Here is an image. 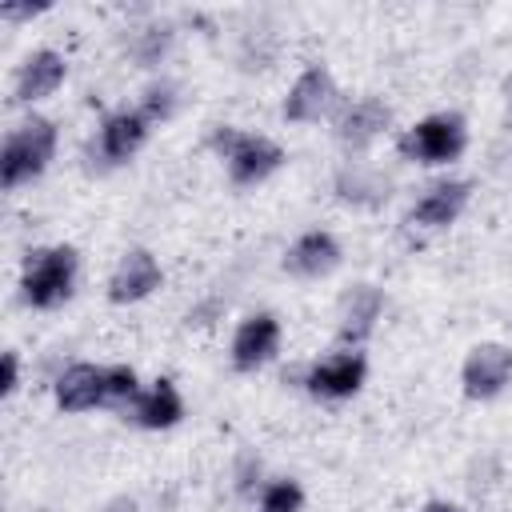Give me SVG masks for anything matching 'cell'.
Here are the masks:
<instances>
[{
  "label": "cell",
  "mask_w": 512,
  "mask_h": 512,
  "mask_svg": "<svg viewBox=\"0 0 512 512\" xmlns=\"http://www.w3.org/2000/svg\"><path fill=\"white\" fill-rule=\"evenodd\" d=\"M104 404V368L96 364H72L56 380V408L60 412H88Z\"/></svg>",
  "instance_id": "cell-16"
},
{
  "label": "cell",
  "mask_w": 512,
  "mask_h": 512,
  "mask_svg": "<svg viewBox=\"0 0 512 512\" xmlns=\"http://www.w3.org/2000/svg\"><path fill=\"white\" fill-rule=\"evenodd\" d=\"M460 380H464V396H472V400L500 396L508 388V380H512V348H504V344H476L468 352V360H464Z\"/></svg>",
  "instance_id": "cell-6"
},
{
  "label": "cell",
  "mask_w": 512,
  "mask_h": 512,
  "mask_svg": "<svg viewBox=\"0 0 512 512\" xmlns=\"http://www.w3.org/2000/svg\"><path fill=\"white\" fill-rule=\"evenodd\" d=\"M64 76H68L64 56L52 52V48H40V52H32V56L20 64L16 84H12V100H16V104H36V100L52 96V92L64 84Z\"/></svg>",
  "instance_id": "cell-10"
},
{
  "label": "cell",
  "mask_w": 512,
  "mask_h": 512,
  "mask_svg": "<svg viewBox=\"0 0 512 512\" xmlns=\"http://www.w3.org/2000/svg\"><path fill=\"white\" fill-rule=\"evenodd\" d=\"M300 504H304V488L296 480H272L264 484L256 512H300Z\"/></svg>",
  "instance_id": "cell-20"
},
{
  "label": "cell",
  "mask_w": 512,
  "mask_h": 512,
  "mask_svg": "<svg viewBox=\"0 0 512 512\" xmlns=\"http://www.w3.org/2000/svg\"><path fill=\"white\" fill-rule=\"evenodd\" d=\"M144 136H148V120H144V112H140V108H132V112L124 108V112L104 116L96 152H100L104 164H124V160L136 156V148L144 144Z\"/></svg>",
  "instance_id": "cell-12"
},
{
  "label": "cell",
  "mask_w": 512,
  "mask_h": 512,
  "mask_svg": "<svg viewBox=\"0 0 512 512\" xmlns=\"http://www.w3.org/2000/svg\"><path fill=\"white\" fill-rule=\"evenodd\" d=\"M16 384H20V360H16V352H4V384H0V392L12 396Z\"/></svg>",
  "instance_id": "cell-23"
},
{
  "label": "cell",
  "mask_w": 512,
  "mask_h": 512,
  "mask_svg": "<svg viewBox=\"0 0 512 512\" xmlns=\"http://www.w3.org/2000/svg\"><path fill=\"white\" fill-rule=\"evenodd\" d=\"M380 312H384V292H380L376 284H356V288L340 300V324H336L340 344H352V348L364 344V340L372 336Z\"/></svg>",
  "instance_id": "cell-11"
},
{
  "label": "cell",
  "mask_w": 512,
  "mask_h": 512,
  "mask_svg": "<svg viewBox=\"0 0 512 512\" xmlns=\"http://www.w3.org/2000/svg\"><path fill=\"white\" fill-rule=\"evenodd\" d=\"M388 120H392V112H388L384 100L360 96L356 104H348V108L340 112V120H336V140H340L344 148L360 152V148H368V144L388 128Z\"/></svg>",
  "instance_id": "cell-14"
},
{
  "label": "cell",
  "mask_w": 512,
  "mask_h": 512,
  "mask_svg": "<svg viewBox=\"0 0 512 512\" xmlns=\"http://www.w3.org/2000/svg\"><path fill=\"white\" fill-rule=\"evenodd\" d=\"M336 196L352 204H380L388 200V180L364 164H344L336 176Z\"/></svg>",
  "instance_id": "cell-18"
},
{
  "label": "cell",
  "mask_w": 512,
  "mask_h": 512,
  "mask_svg": "<svg viewBox=\"0 0 512 512\" xmlns=\"http://www.w3.org/2000/svg\"><path fill=\"white\" fill-rule=\"evenodd\" d=\"M36 12H40V4H4V8H0L4 20H28V16H36Z\"/></svg>",
  "instance_id": "cell-24"
},
{
  "label": "cell",
  "mask_w": 512,
  "mask_h": 512,
  "mask_svg": "<svg viewBox=\"0 0 512 512\" xmlns=\"http://www.w3.org/2000/svg\"><path fill=\"white\" fill-rule=\"evenodd\" d=\"M140 112H144L148 124H152V120H168V116L176 112V88H172V84H152V88L144 92Z\"/></svg>",
  "instance_id": "cell-22"
},
{
  "label": "cell",
  "mask_w": 512,
  "mask_h": 512,
  "mask_svg": "<svg viewBox=\"0 0 512 512\" xmlns=\"http://www.w3.org/2000/svg\"><path fill=\"white\" fill-rule=\"evenodd\" d=\"M332 104H336V80H332V72H328L324 64H308V68L296 76V84L288 88L280 112H284V120H292V124H312V120H320Z\"/></svg>",
  "instance_id": "cell-7"
},
{
  "label": "cell",
  "mask_w": 512,
  "mask_h": 512,
  "mask_svg": "<svg viewBox=\"0 0 512 512\" xmlns=\"http://www.w3.org/2000/svg\"><path fill=\"white\" fill-rule=\"evenodd\" d=\"M168 44H172V28L168 24H148V28H140L132 36V56H136L140 68H152L168 52Z\"/></svg>",
  "instance_id": "cell-19"
},
{
  "label": "cell",
  "mask_w": 512,
  "mask_h": 512,
  "mask_svg": "<svg viewBox=\"0 0 512 512\" xmlns=\"http://www.w3.org/2000/svg\"><path fill=\"white\" fill-rule=\"evenodd\" d=\"M76 272H80V256L68 244L28 252L24 272H20L24 304H32V308H60L76 292Z\"/></svg>",
  "instance_id": "cell-1"
},
{
  "label": "cell",
  "mask_w": 512,
  "mask_h": 512,
  "mask_svg": "<svg viewBox=\"0 0 512 512\" xmlns=\"http://www.w3.org/2000/svg\"><path fill=\"white\" fill-rule=\"evenodd\" d=\"M420 512H464L460 504H448V500H428Z\"/></svg>",
  "instance_id": "cell-25"
},
{
  "label": "cell",
  "mask_w": 512,
  "mask_h": 512,
  "mask_svg": "<svg viewBox=\"0 0 512 512\" xmlns=\"http://www.w3.org/2000/svg\"><path fill=\"white\" fill-rule=\"evenodd\" d=\"M468 196H472V184H468V180H440V184H432V188L412 204L408 220L420 224V228H448V224H456V216L464 212Z\"/></svg>",
  "instance_id": "cell-13"
},
{
  "label": "cell",
  "mask_w": 512,
  "mask_h": 512,
  "mask_svg": "<svg viewBox=\"0 0 512 512\" xmlns=\"http://www.w3.org/2000/svg\"><path fill=\"white\" fill-rule=\"evenodd\" d=\"M468 144V128L456 112H436V116H424L420 124H412L404 136H400V156L416 160V164H448L464 152Z\"/></svg>",
  "instance_id": "cell-4"
},
{
  "label": "cell",
  "mask_w": 512,
  "mask_h": 512,
  "mask_svg": "<svg viewBox=\"0 0 512 512\" xmlns=\"http://www.w3.org/2000/svg\"><path fill=\"white\" fill-rule=\"evenodd\" d=\"M276 348H280V320L272 312H252L240 320L232 336V368L256 372L276 356Z\"/></svg>",
  "instance_id": "cell-8"
},
{
  "label": "cell",
  "mask_w": 512,
  "mask_h": 512,
  "mask_svg": "<svg viewBox=\"0 0 512 512\" xmlns=\"http://www.w3.org/2000/svg\"><path fill=\"white\" fill-rule=\"evenodd\" d=\"M208 144H212V148L224 156L228 176H232V184H240V188L268 180V176H272V172L284 164L280 144H272L268 136L240 132V128H232V124H216Z\"/></svg>",
  "instance_id": "cell-3"
},
{
  "label": "cell",
  "mask_w": 512,
  "mask_h": 512,
  "mask_svg": "<svg viewBox=\"0 0 512 512\" xmlns=\"http://www.w3.org/2000/svg\"><path fill=\"white\" fill-rule=\"evenodd\" d=\"M140 396V380L128 364L104 368V404H132Z\"/></svg>",
  "instance_id": "cell-21"
},
{
  "label": "cell",
  "mask_w": 512,
  "mask_h": 512,
  "mask_svg": "<svg viewBox=\"0 0 512 512\" xmlns=\"http://www.w3.org/2000/svg\"><path fill=\"white\" fill-rule=\"evenodd\" d=\"M56 152V124L48 116H28L20 128L8 132L4 152H0V184L20 188L36 180Z\"/></svg>",
  "instance_id": "cell-2"
},
{
  "label": "cell",
  "mask_w": 512,
  "mask_h": 512,
  "mask_svg": "<svg viewBox=\"0 0 512 512\" xmlns=\"http://www.w3.org/2000/svg\"><path fill=\"white\" fill-rule=\"evenodd\" d=\"M180 416H184V400H180L172 380H156L148 392H140L132 400V420L140 428H148V432L172 428V424H180Z\"/></svg>",
  "instance_id": "cell-17"
},
{
  "label": "cell",
  "mask_w": 512,
  "mask_h": 512,
  "mask_svg": "<svg viewBox=\"0 0 512 512\" xmlns=\"http://www.w3.org/2000/svg\"><path fill=\"white\" fill-rule=\"evenodd\" d=\"M160 280H164V272H160L156 256L148 248H132L116 264V272L108 276V300L112 304H136V300L152 296L160 288Z\"/></svg>",
  "instance_id": "cell-9"
},
{
  "label": "cell",
  "mask_w": 512,
  "mask_h": 512,
  "mask_svg": "<svg viewBox=\"0 0 512 512\" xmlns=\"http://www.w3.org/2000/svg\"><path fill=\"white\" fill-rule=\"evenodd\" d=\"M508 116H512V76H508Z\"/></svg>",
  "instance_id": "cell-27"
},
{
  "label": "cell",
  "mask_w": 512,
  "mask_h": 512,
  "mask_svg": "<svg viewBox=\"0 0 512 512\" xmlns=\"http://www.w3.org/2000/svg\"><path fill=\"white\" fill-rule=\"evenodd\" d=\"M336 264H340V244H336V236L324 232V228L304 232V236L284 252V272L304 276V280H312V276H328Z\"/></svg>",
  "instance_id": "cell-15"
},
{
  "label": "cell",
  "mask_w": 512,
  "mask_h": 512,
  "mask_svg": "<svg viewBox=\"0 0 512 512\" xmlns=\"http://www.w3.org/2000/svg\"><path fill=\"white\" fill-rule=\"evenodd\" d=\"M108 512H136V504H132V500H112Z\"/></svg>",
  "instance_id": "cell-26"
},
{
  "label": "cell",
  "mask_w": 512,
  "mask_h": 512,
  "mask_svg": "<svg viewBox=\"0 0 512 512\" xmlns=\"http://www.w3.org/2000/svg\"><path fill=\"white\" fill-rule=\"evenodd\" d=\"M368 376V360L352 348V352H336L328 360H316L304 376V388L316 396V400H344L352 392H360Z\"/></svg>",
  "instance_id": "cell-5"
}]
</instances>
